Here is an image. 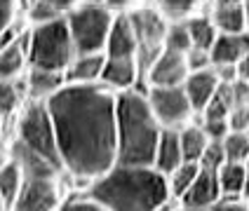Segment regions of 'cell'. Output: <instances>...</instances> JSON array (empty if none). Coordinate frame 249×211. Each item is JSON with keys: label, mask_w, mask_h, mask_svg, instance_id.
Segmentation results:
<instances>
[{"label": "cell", "mask_w": 249, "mask_h": 211, "mask_svg": "<svg viewBox=\"0 0 249 211\" xmlns=\"http://www.w3.org/2000/svg\"><path fill=\"white\" fill-rule=\"evenodd\" d=\"M47 108L71 176L89 183L118 162V94L104 84H66Z\"/></svg>", "instance_id": "cell-1"}, {"label": "cell", "mask_w": 249, "mask_h": 211, "mask_svg": "<svg viewBox=\"0 0 249 211\" xmlns=\"http://www.w3.org/2000/svg\"><path fill=\"white\" fill-rule=\"evenodd\" d=\"M87 197L106 211H158L165 202L174 199L160 169L120 162L89 181Z\"/></svg>", "instance_id": "cell-2"}, {"label": "cell", "mask_w": 249, "mask_h": 211, "mask_svg": "<svg viewBox=\"0 0 249 211\" xmlns=\"http://www.w3.org/2000/svg\"><path fill=\"white\" fill-rule=\"evenodd\" d=\"M165 127L155 117L146 92L118 94V162L153 167Z\"/></svg>", "instance_id": "cell-3"}, {"label": "cell", "mask_w": 249, "mask_h": 211, "mask_svg": "<svg viewBox=\"0 0 249 211\" xmlns=\"http://www.w3.org/2000/svg\"><path fill=\"white\" fill-rule=\"evenodd\" d=\"M78 56L75 42L71 38L66 16L28 28V64L31 68L66 73L71 61Z\"/></svg>", "instance_id": "cell-4"}, {"label": "cell", "mask_w": 249, "mask_h": 211, "mask_svg": "<svg viewBox=\"0 0 249 211\" xmlns=\"http://www.w3.org/2000/svg\"><path fill=\"white\" fill-rule=\"evenodd\" d=\"M115 14L104 2H80L66 14L71 38L78 54H106V40Z\"/></svg>", "instance_id": "cell-5"}, {"label": "cell", "mask_w": 249, "mask_h": 211, "mask_svg": "<svg viewBox=\"0 0 249 211\" xmlns=\"http://www.w3.org/2000/svg\"><path fill=\"white\" fill-rule=\"evenodd\" d=\"M17 141L28 146L31 150L45 155L50 162L64 169L59 146H56L54 122H52V115H50V108L45 101H28V106L21 111L19 120H17Z\"/></svg>", "instance_id": "cell-6"}, {"label": "cell", "mask_w": 249, "mask_h": 211, "mask_svg": "<svg viewBox=\"0 0 249 211\" xmlns=\"http://www.w3.org/2000/svg\"><path fill=\"white\" fill-rule=\"evenodd\" d=\"M134 28H137V38H139V66L141 73L146 75V70L153 66V61L165 52V38H167V21L162 12L155 5H141L137 10L129 12Z\"/></svg>", "instance_id": "cell-7"}, {"label": "cell", "mask_w": 249, "mask_h": 211, "mask_svg": "<svg viewBox=\"0 0 249 211\" xmlns=\"http://www.w3.org/2000/svg\"><path fill=\"white\" fill-rule=\"evenodd\" d=\"M146 97L155 117L165 129H181L193 122L195 108L183 84L181 87H148Z\"/></svg>", "instance_id": "cell-8"}, {"label": "cell", "mask_w": 249, "mask_h": 211, "mask_svg": "<svg viewBox=\"0 0 249 211\" xmlns=\"http://www.w3.org/2000/svg\"><path fill=\"white\" fill-rule=\"evenodd\" d=\"M61 193L56 179H26L10 211H56Z\"/></svg>", "instance_id": "cell-9"}, {"label": "cell", "mask_w": 249, "mask_h": 211, "mask_svg": "<svg viewBox=\"0 0 249 211\" xmlns=\"http://www.w3.org/2000/svg\"><path fill=\"white\" fill-rule=\"evenodd\" d=\"M188 75H191V68H188L186 54L165 49L153 61L151 68L146 70L143 80H146V89L148 87H181Z\"/></svg>", "instance_id": "cell-10"}, {"label": "cell", "mask_w": 249, "mask_h": 211, "mask_svg": "<svg viewBox=\"0 0 249 211\" xmlns=\"http://www.w3.org/2000/svg\"><path fill=\"white\" fill-rule=\"evenodd\" d=\"M141 78H143V73H141V66H139L137 59H132V56H106L99 84L111 89L113 94H123V92L139 89Z\"/></svg>", "instance_id": "cell-11"}, {"label": "cell", "mask_w": 249, "mask_h": 211, "mask_svg": "<svg viewBox=\"0 0 249 211\" xmlns=\"http://www.w3.org/2000/svg\"><path fill=\"white\" fill-rule=\"evenodd\" d=\"M223 197L219 176L212 169H200L195 183L188 188V193L179 199L183 211H209Z\"/></svg>", "instance_id": "cell-12"}, {"label": "cell", "mask_w": 249, "mask_h": 211, "mask_svg": "<svg viewBox=\"0 0 249 211\" xmlns=\"http://www.w3.org/2000/svg\"><path fill=\"white\" fill-rule=\"evenodd\" d=\"M28 68V31H24L0 47V80H19Z\"/></svg>", "instance_id": "cell-13"}, {"label": "cell", "mask_w": 249, "mask_h": 211, "mask_svg": "<svg viewBox=\"0 0 249 211\" xmlns=\"http://www.w3.org/2000/svg\"><path fill=\"white\" fill-rule=\"evenodd\" d=\"M106 56H132V59L139 56L137 28L129 14H115L106 40Z\"/></svg>", "instance_id": "cell-14"}, {"label": "cell", "mask_w": 249, "mask_h": 211, "mask_svg": "<svg viewBox=\"0 0 249 211\" xmlns=\"http://www.w3.org/2000/svg\"><path fill=\"white\" fill-rule=\"evenodd\" d=\"M10 157L21 167V171H24L26 179H56V176L64 171L61 167H56L54 162H50L45 155L31 150L28 146L19 143L17 139H14V143H12V153H10Z\"/></svg>", "instance_id": "cell-15"}, {"label": "cell", "mask_w": 249, "mask_h": 211, "mask_svg": "<svg viewBox=\"0 0 249 211\" xmlns=\"http://www.w3.org/2000/svg\"><path fill=\"white\" fill-rule=\"evenodd\" d=\"M219 84H221V80H219L214 66H212V68H205V70H193V73L186 78L183 89H186V94H188V98H191V103H193V108L197 115L207 108V103L214 98V94L219 92Z\"/></svg>", "instance_id": "cell-16"}, {"label": "cell", "mask_w": 249, "mask_h": 211, "mask_svg": "<svg viewBox=\"0 0 249 211\" xmlns=\"http://www.w3.org/2000/svg\"><path fill=\"white\" fill-rule=\"evenodd\" d=\"M209 54H212V66H235L242 56L249 54V31L219 33Z\"/></svg>", "instance_id": "cell-17"}, {"label": "cell", "mask_w": 249, "mask_h": 211, "mask_svg": "<svg viewBox=\"0 0 249 211\" xmlns=\"http://www.w3.org/2000/svg\"><path fill=\"white\" fill-rule=\"evenodd\" d=\"M61 87H66V75H64V73L42 70V68L26 70L28 101H45V103H47Z\"/></svg>", "instance_id": "cell-18"}, {"label": "cell", "mask_w": 249, "mask_h": 211, "mask_svg": "<svg viewBox=\"0 0 249 211\" xmlns=\"http://www.w3.org/2000/svg\"><path fill=\"white\" fill-rule=\"evenodd\" d=\"M106 54H78L66 68V84H99L104 73Z\"/></svg>", "instance_id": "cell-19"}, {"label": "cell", "mask_w": 249, "mask_h": 211, "mask_svg": "<svg viewBox=\"0 0 249 211\" xmlns=\"http://www.w3.org/2000/svg\"><path fill=\"white\" fill-rule=\"evenodd\" d=\"M212 21L219 28V33H242L249 31L247 14L242 10V2H212Z\"/></svg>", "instance_id": "cell-20"}, {"label": "cell", "mask_w": 249, "mask_h": 211, "mask_svg": "<svg viewBox=\"0 0 249 211\" xmlns=\"http://www.w3.org/2000/svg\"><path fill=\"white\" fill-rule=\"evenodd\" d=\"M183 160V150H181V136L179 129H165L162 136H160V143H158V150H155V162L153 167L160 169L162 174H169L179 167Z\"/></svg>", "instance_id": "cell-21"}, {"label": "cell", "mask_w": 249, "mask_h": 211, "mask_svg": "<svg viewBox=\"0 0 249 211\" xmlns=\"http://www.w3.org/2000/svg\"><path fill=\"white\" fill-rule=\"evenodd\" d=\"M179 136H181L183 160H186V162H200L205 150H207L209 141H212L207 136V131L202 129V125H200V122H191V125L181 127Z\"/></svg>", "instance_id": "cell-22"}, {"label": "cell", "mask_w": 249, "mask_h": 211, "mask_svg": "<svg viewBox=\"0 0 249 211\" xmlns=\"http://www.w3.org/2000/svg\"><path fill=\"white\" fill-rule=\"evenodd\" d=\"M186 26L191 33V42L195 49H207L212 52L214 42L219 38V28L214 26L209 14H193L191 19H186Z\"/></svg>", "instance_id": "cell-23"}, {"label": "cell", "mask_w": 249, "mask_h": 211, "mask_svg": "<svg viewBox=\"0 0 249 211\" xmlns=\"http://www.w3.org/2000/svg\"><path fill=\"white\" fill-rule=\"evenodd\" d=\"M219 185L223 197H242L245 195V183H247V164L242 162H226L219 171Z\"/></svg>", "instance_id": "cell-24"}, {"label": "cell", "mask_w": 249, "mask_h": 211, "mask_svg": "<svg viewBox=\"0 0 249 211\" xmlns=\"http://www.w3.org/2000/svg\"><path fill=\"white\" fill-rule=\"evenodd\" d=\"M24 181H26V176H24L21 167L14 162L12 157L5 160V162L0 164V195H2V199L7 202L10 209H12V204H14V199H17V195H19V190L24 188Z\"/></svg>", "instance_id": "cell-25"}, {"label": "cell", "mask_w": 249, "mask_h": 211, "mask_svg": "<svg viewBox=\"0 0 249 211\" xmlns=\"http://www.w3.org/2000/svg\"><path fill=\"white\" fill-rule=\"evenodd\" d=\"M24 97H28L26 75L19 80H0V115L7 120L12 113L21 108Z\"/></svg>", "instance_id": "cell-26"}, {"label": "cell", "mask_w": 249, "mask_h": 211, "mask_svg": "<svg viewBox=\"0 0 249 211\" xmlns=\"http://www.w3.org/2000/svg\"><path fill=\"white\" fill-rule=\"evenodd\" d=\"M200 169H202L200 167V162H181L174 171H169V174H167L169 193H172V197H174L177 202L188 193V188L195 183L197 174H200Z\"/></svg>", "instance_id": "cell-27"}, {"label": "cell", "mask_w": 249, "mask_h": 211, "mask_svg": "<svg viewBox=\"0 0 249 211\" xmlns=\"http://www.w3.org/2000/svg\"><path fill=\"white\" fill-rule=\"evenodd\" d=\"M202 0H155V7L162 12L167 21H186L197 14Z\"/></svg>", "instance_id": "cell-28"}, {"label": "cell", "mask_w": 249, "mask_h": 211, "mask_svg": "<svg viewBox=\"0 0 249 211\" xmlns=\"http://www.w3.org/2000/svg\"><path fill=\"white\" fill-rule=\"evenodd\" d=\"M223 150L228 162H242L247 164L249 160V134L247 131H228L223 139Z\"/></svg>", "instance_id": "cell-29"}, {"label": "cell", "mask_w": 249, "mask_h": 211, "mask_svg": "<svg viewBox=\"0 0 249 211\" xmlns=\"http://www.w3.org/2000/svg\"><path fill=\"white\" fill-rule=\"evenodd\" d=\"M165 49L181 52V54H188L193 49V42H191V33H188L186 21H169L167 38H165Z\"/></svg>", "instance_id": "cell-30"}, {"label": "cell", "mask_w": 249, "mask_h": 211, "mask_svg": "<svg viewBox=\"0 0 249 211\" xmlns=\"http://www.w3.org/2000/svg\"><path fill=\"white\" fill-rule=\"evenodd\" d=\"M64 14L56 10L54 5H50L47 0H33L28 5V21L31 26H38V24H47V21H54Z\"/></svg>", "instance_id": "cell-31"}, {"label": "cell", "mask_w": 249, "mask_h": 211, "mask_svg": "<svg viewBox=\"0 0 249 211\" xmlns=\"http://www.w3.org/2000/svg\"><path fill=\"white\" fill-rule=\"evenodd\" d=\"M226 162H228V157H226V150H223V141H209L207 150H205L202 160H200V167L219 171Z\"/></svg>", "instance_id": "cell-32"}, {"label": "cell", "mask_w": 249, "mask_h": 211, "mask_svg": "<svg viewBox=\"0 0 249 211\" xmlns=\"http://www.w3.org/2000/svg\"><path fill=\"white\" fill-rule=\"evenodd\" d=\"M56 211H106L101 204H97L92 197H78V199H69V202H61V207Z\"/></svg>", "instance_id": "cell-33"}, {"label": "cell", "mask_w": 249, "mask_h": 211, "mask_svg": "<svg viewBox=\"0 0 249 211\" xmlns=\"http://www.w3.org/2000/svg\"><path fill=\"white\" fill-rule=\"evenodd\" d=\"M14 12H17V0H0V38L12 28Z\"/></svg>", "instance_id": "cell-34"}, {"label": "cell", "mask_w": 249, "mask_h": 211, "mask_svg": "<svg viewBox=\"0 0 249 211\" xmlns=\"http://www.w3.org/2000/svg\"><path fill=\"white\" fill-rule=\"evenodd\" d=\"M231 131H247L249 129V106H235L228 115Z\"/></svg>", "instance_id": "cell-35"}, {"label": "cell", "mask_w": 249, "mask_h": 211, "mask_svg": "<svg viewBox=\"0 0 249 211\" xmlns=\"http://www.w3.org/2000/svg\"><path fill=\"white\" fill-rule=\"evenodd\" d=\"M186 59H188V68H191V73L193 70H205V68H212V54H209L207 49H191L188 54H186Z\"/></svg>", "instance_id": "cell-36"}, {"label": "cell", "mask_w": 249, "mask_h": 211, "mask_svg": "<svg viewBox=\"0 0 249 211\" xmlns=\"http://www.w3.org/2000/svg\"><path fill=\"white\" fill-rule=\"evenodd\" d=\"M209 211H249V202L245 197H221Z\"/></svg>", "instance_id": "cell-37"}, {"label": "cell", "mask_w": 249, "mask_h": 211, "mask_svg": "<svg viewBox=\"0 0 249 211\" xmlns=\"http://www.w3.org/2000/svg\"><path fill=\"white\" fill-rule=\"evenodd\" d=\"M104 5H106L113 14H129L132 10L141 7L139 0H104Z\"/></svg>", "instance_id": "cell-38"}, {"label": "cell", "mask_w": 249, "mask_h": 211, "mask_svg": "<svg viewBox=\"0 0 249 211\" xmlns=\"http://www.w3.org/2000/svg\"><path fill=\"white\" fill-rule=\"evenodd\" d=\"M47 2H50V5H54L56 10L64 14V16H66V14H69L73 7H78V5H80L83 0H47Z\"/></svg>", "instance_id": "cell-39"}, {"label": "cell", "mask_w": 249, "mask_h": 211, "mask_svg": "<svg viewBox=\"0 0 249 211\" xmlns=\"http://www.w3.org/2000/svg\"><path fill=\"white\" fill-rule=\"evenodd\" d=\"M235 70H237V80H249V54H245L237 61Z\"/></svg>", "instance_id": "cell-40"}, {"label": "cell", "mask_w": 249, "mask_h": 211, "mask_svg": "<svg viewBox=\"0 0 249 211\" xmlns=\"http://www.w3.org/2000/svg\"><path fill=\"white\" fill-rule=\"evenodd\" d=\"M245 199H249V167H247V183H245Z\"/></svg>", "instance_id": "cell-41"}, {"label": "cell", "mask_w": 249, "mask_h": 211, "mask_svg": "<svg viewBox=\"0 0 249 211\" xmlns=\"http://www.w3.org/2000/svg\"><path fill=\"white\" fill-rule=\"evenodd\" d=\"M242 10L247 14V21H249V0H242Z\"/></svg>", "instance_id": "cell-42"}, {"label": "cell", "mask_w": 249, "mask_h": 211, "mask_svg": "<svg viewBox=\"0 0 249 211\" xmlns=\"http://www.w3.org/2000/svg\"><path fill=\"white\" fill-rule=\"evenodd\" d=\"M7 209H10V207H7V202H5L2 195H0V211H7Z\"/></svg>", "instance_id": "cell-43"}, {"label": "cell", "mask_w": 249, "mask_h": 211, "mask_svg": "<svg viewBox=\"0 0 249 211\" xmlns=\"http://www.w3.org/2000/svg\"><path fill=\"white\" fill-rule=\"evenodd\" d=\"M2 125H5V117L0 115V139H2Z\"/></svg>", "instance_id": "cell-44"}, {"label": "cell", "mask_w": 249, "mask_h": 211, "mask_svg": "<svg viewBox=\"0 0 249 211\" xmlns=\"http://www.w3.org/2000/svg\"><path fill=\"white\" fill-rule=\"evenodd\" d=\"M212 2H242V0H212Z\"/></svg>", "instance_id": "cell-45"}, {"label": "cell", "mask_w": 249, "mask_h": 211, "mask_svg": "<svg viewBox=\"0 0 249 211\" xmlns=\"http://www.w3.org/2000/svg\"><path fill=\"white\" fill-rule=\"evenodd\" d=\"M83 2H104V0H83Z\"/></svg>", "instance_id": "cell-46"}, {"label": "cell", "mask_w": 249, "mask_h": 211, "mask_svg": "<svg viewBox=\"0 0 249 211\" xmlns=\"http://www.w3.org/2000/svg\"><path fill=\"white\" fill-rule=\"evenodd\" d=\"M177 211H183V209H181V207H179V209H177Z\"/></svg>", "instance_id": "cell-47"}, {"label": "cell", "mask_w": 249, "mask_h": 211, "mask_svg": "<svg viewBox=\"0 0 249 211\" xmlns=\"http://www.w3.org/2000/svg\"><path fill=\"white\" fill-rule=\"evenodd\" d=\"M247 167H249V160H247Z\"/></svg>", "instance_id": "cell-48"}, {"label": "cell", "mask_w": 249, "mask_h": 211, "mask_svg": "<svg viewBox=\"0 0 249 211\" xmlns=\"http://www.w3.org/2000/svg\"><path fill=\"white\" fill-rule=\"evenodd\" d=\"M247 134H249V129H247Z\"/></svg>", "instance_id": "cell-49"}, {"label": "cell", "mask_w": 249, "mask_h": 211, "mask_svg": "<svg viewBox=\"0 0 249 211\" xmlns=\"http://www.w3.org/2000/svg\"><path fill=\"white\" fill-rule=\"evenodd\" d=\"M247 202H249V199H247Z\"/></svg>", "instance_id": "cell-50"}]
</instances>
